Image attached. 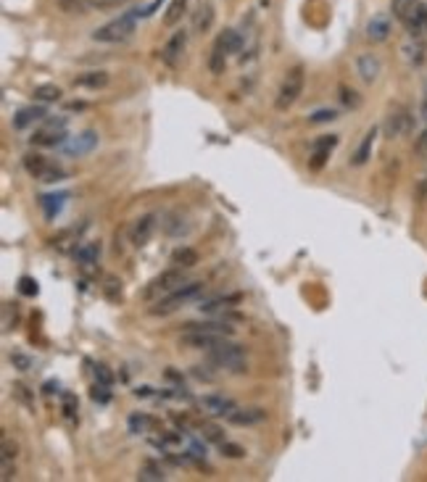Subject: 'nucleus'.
<instances>
[{"instance_id":"nucleus-53","label":"nucleus","mask_w":427,"mask_h":482,"mask_svg":"<svg viewBox=\"0 0 427 482\" xmlns=\"http://www.w3.org/2000/svg\"><path fill=\"white\" fill-rule=\"evenodd\" d=\"M3 482H9L11 477H16V466H11V461H3Z\"/></svg>"},{"instance_id":"nucleus-4","label":"nucleus","mask_w":427,"mask_h":482,"mask_svg":"<svg viewBox=\"0 0 427 482\" xmlns=\"http://www.w3.org/2000/svg\"><path fill=\"white\" fill-rule=\"evenodd\" d=\"M182 285H185V271L179 269V267H174V269L161 271L158 277L150 279L148 288L143 290V298H145V301H153V298L158 296H169V293H174V290L182 288Z\"/></svg>"},{"instance_id":"nucleus-3","label":"nucleus","mask_w":427,"mask_h":482,"mask_svg":"<svg viewBox=\"0 0 427 482\" xmlns=\"http://www.w3.org/2000/svg\"><path fill=\"white\" fill-rule=\"evenodd\" d=\"M204 282H185L182 288H177L174 293H169V296L158 298V303L153 308H150V314L153 316H167L172 314V311H177L179 306H185V303H190V301H195V298L204 293Z\"/></svg>"},{"instance_id":"nucleus-25","label":"nucleus","mask_w":427,"mask_h":482,"mask_svg":"<svg viewBox=\"0 0 427 482\" xmlns=\"http://www.w3.org/2000/svg\"><path fill=\"white\" fill-rule=\"evenodd\" d=\"M21 161H24V169H27V174L35 176V179H40V176H43V172L50 167V161H48L45 156H40V153H27V156L21 158Z\"/></svg>"},{"instance_id":"nucleus-11","label":"nucleus","mask_w":427,"mask_h":482,"mask_svg":"<svg viewBox=\"0 0 427 482\" xmlns=\"http://www.w3.org/2000/svg\"><path fill=\"white\" fill-rule=\"evenodd\" d=\"M335 145H338V135H325V138L316 140L314 153H311V158H309V169L319 172V169L325 167V161L330 158V153H333Z\"/></svg>"},{"instance_id":"nucleus-35","label":"nucleus","mask_w":427,"mask_h":482,"mask_svg":"<svg viewBox=\"0 0 427 482\" xmlns=\"http://www.w3.org/2000/svg\"><path fill=\"white\" fill-rule=\"evenodd\" d=\"M61 201H66V195H43V198H40V203H43V208H45L48 219H53V216L58 213Z\"/></svg>"},{"instance_id":"nucleus-54","label":"nucleus","mask_w":427,"mask_h":482,"mask_svg":"<svg viewBox=\"0 0 427 482\" xmlns=\"http://www.w3.org/2000/svg\"><path fill=\"white\" fill-rule=\"evenodd\" d=\"M419 116L427 121V82H425V93H422V106H419Z\"/></svg>"},{"instance_id":"nucleus-15","label":"nucleus","mask_w":427,"mask_h":482,"mask_svg":"<svg viewBox=\"0 0 427 482\" xmlns=\"http://www.w3.org/2000/svg\"><path fill=\"white\" fill-rule=\"evenodd\" d=\"M267 419V411L264 408H235L233 414L227 417L230 425H240V427H251V425H261Z\"/></svg>"},{"instance_id":"nucleus-30","label":"nucleus","mask_w":427,"mask_h":482,"mask_svg":"<svg viewBox=\"0 0 427 482\" xmlns=\"http://www.w3.org/2000/svg\"><path fill=\"white\" fill-rule=\"evenodd\" d=\"M35 101L40 103H56L61 101V87H56V84H40V87H35Z\"/></svg>"},{"instance_id":"nucleus-32","label":"nucleus","mask_w":427,"mask_h":482,"mask_svg":"<svg viewBox=\"0 0 427 482\" xmlns=\"http://www.w3.org/2000/svg\"><path fill=\"white\" fill-rule=\"evenodd\" d=\"M414 6H417V0H393V3H390V11H393V16L404 24L409 13L414 11Z\"/></svg>"},{"instance_id":"nucleus-43","label":"nucleus","mask_w":427,"mask_h":482,"mask_svg":"<svg viewBox=\"0 0 427 482\" xmlns=\"http://www.w3.org/2000/svg\"><path fill=\"white\" fill-rule=\"evenodd\" d=\"M219 448H222V456H227V459H243V456H245V448L238 443H227V440H224Z\"/></svg>"},{"instance_id":"nucleus-34","label":"nucleus","mask_w":427,"mask_h":482,"mask_svg":"<svg viewBox=\"0 0 427 482\" xmlns=\"http://www.w3.org/2000/svg\"><path fill=\"white\" fill-rule=\"evenodd\" d=\"M150 417H145V414H132L130 419H127V427H130L132 435H140V432H148L150 430Z\"/></svg>"},{"instance_id":"nucleus-22","label":"nucleus","mask_w":427,"mask_h":482,"mask_svg":"<svg viewBox=\"0 0 427 482\" xmlns=\"http://www.w3.org/2000/svg\"><path fill=\"white\" fill-rule=\"evenodd\" d=\"M375 138H377V127H372L367 135H364V140H362V145L356 148V153L351 156V164L353 167H362V164H367L370 161V156H372V145H375Z\"/></svg>"},{"instance_id":"nucleus-46","label":"nucleus","mask_w":427,"mask_h":482,"mask_svg":"<svg viewBox=\"0 0 427 482\" xmlns=\"http://www.w3.org/2000/svg\"><path fill=\"white\" fill-rule=\"evenodd\" d=\"M414 153H417L422 161H427V130L419 132L417 142H414Z\"/></svg>"},{"instance_id":"nucleus-7","label":"nucleus","mask_w":427,"mask_h":482,"mask_svg":"<svg viewBox=\"0 0 427 482\" xmlns=\"http://www.w3.org/2000/svg\"><path fill=\"white\" fill-rule=\"evenodd\" d=\"M98 132L95 130H84V132H79V135H74V138H69L61 145V153L64 156H69V158H79V156H87V153H93L95 148H98Z\"/></svg>"},{"instance_id":"nucleus-42","label":"nucleus","mask_w":427,"mask_h":482,"mask_svg":"<svg viewBox=\"0 0 427 482\" xmlns=\"http://www.w3.org/2000/svg\"><path fill=\"white\" fill-rule=\"evenodd\" d=\"M77 411H79V400L72 393H64V414L69 419H77Z\"/></svg>"},{"instance_id":"nucleus-33","label":"nucleus","mask_w":427,"mask_h":482,"mask_svg":"<svg viewBox=\"0 0 427 482\" xmlns=\"http://www.w3.org/2000/svg\"><path fill=\"white\" fill-rule=\"evenodd\" d=\"M187 3H190V0H172V3H169V11H167V16H164V21H167L169 27L182 19V13H185V9H187Z\"/></svg>"},{"instance_id":"nucleus-8","label":"nucleus","mask_w":427,"mask_h":482,"mask_svg":"<svg viewBox=\"0 0 427 482\" xmlns=\"http://www.w3.org/2000/svg\"><path fill=\"white\" fill-rule=\"evenodd\" d=\"M411 127H414L411 113H409L406 108H401V106L390 108L388 119H385V124H382V130H385V138H388V140L404 138V135H409V132H411Z\"/></svg>"},{"instance_id":"nucleus-23","label":"nucleus","mask_w":427,"mask_h":482,"mask_svg":"<svg viewBox=\"0 0 427 482\" xmlns=\"http://www.w3.org/2000/svg\"><path fill=\"white\" fill-rule=\"evenodd\" d=\"M425 53H427V47H425V43H422L419 38H411L406 45H404V58H406L411 66H422V64H425Z\"/></svg>"},{"instance_id":"nucleus-16","label":"nucleus","mask_w":427,"mask_h":482,"mask_svg":"<svg viewBox=\"0 0 427 482\" xmlns=\"http://www.w3.org/2000/svg\"><path fill=\"white\" fill-rule=\"evenodd\" d=\"M356 72H359V77H362L364 82H375L377 77H380L382 72V64L377 56H372V53H364V56H359V61H356Z\"/></svg>"},{"instance_id":"nucleus-56","label":"nucleus","mask_w":427,"mask_h":482,"mask_svg":"<svg viewBox=\"0 0 427 482\" xmlns=\"http://www.w3.org/2000/svg\"><path fill=\"white\" fill-rule=\"evenodd\" d=\"M150 390H153V388H138V390H135V396H138V398H148V396H153Z\"/></svg>"},{"instance_id":"nucleus-37","label":"nucleus","mask_w":427,"mask_h":482,"mask_svg":"<svg viewBox=\"0 0 427 482\" xmlns=\"http://www.w3.org/2000/svg\"><path fill=\"white\" fill-rule=\"evenodd\" d=\"M201 437H204V440H209V443L222 445L224 443V430L219 425H204V427H201Z\"/></svg>"},{"instance_id":"nucleus-5","label":"nucleus","mask_w":427,"mask_h":482,"mask_svg":"<svg viewBox=\"0 0 427 482\" xmlns=\"http://www.w3.org/2000/svg\"><path fill=\"white\" fill-rule=\"evenodd\" d=\"M69 135H66V119H48L40 130L32 132L29 142L40 148H61Z\"/></svg>"},{"instance_id":"nucleus-26","label":"nucleus","mask_w":427,"mask_h":482,"mask_svg":"<svg viewBox=\"0 0 427 482\" xmlns=\"http://www.w3.org/2000/svg\"><path fill=\"white\" fill-rule=\"evenodd\" d=\"M138 480H143V482H164V480H167V472H164V466H161V464L145 461L138 469Z\"/></svg>"},{"instance_id":"nucleus-51","label":"nucleus","mask_w":427,"mask_h":482,"mask_svg":"<svg viewBox=\"0 0 427 482\" xmlns=\"http://www.w3.org/2000/svg\"><path fill=\"white\" fill-rule=\"evenodd\" d=\"M209 366H193V377L201 382H214V374L211 371H206Z\"/></svg>"},{"instance_id":"nucleus-1","label":"nucleus","mask_w":427,"mask_h":482,"mask_svg":"<svg viewBox=\"0 0 427 482\" xmlns=\"http://www.w3.org/2000/svg\"><path fill=\"white\" fill-rule=\"evenodd\" d=\"M206 353H209V362H211L214 366H219V369H227V371H233V374H243V371H248V356H245V348L238 345V343H230L227 337Z\"/></svg>"},{"instance_id":"nucleus-20","label":"nucleus","mask_w":427,"mask_h":482,"mask_svg":"<svg viewBox=\"0 0 427 482\" xmlns=\"http://www.w3.org/2000/svg\"><path fill=\"white\" fill-rule=\"evenodd\" d=\"M74 259L79 267H93V264H98V259H101V242H82L79 248L74 251Z\"/></svg>"},{"instance_id":"nucleus-41","label":"nucleus","mask_w":427,"mask_h":482,"mask_svg":"<svg viewBox=\"0 0 427 482\" xmlns=\"http://www.w3.org/2000/svg\"><path fill=\"white\" fill-rule=\"evenodd\" d=\"M11 390H13V398L19 400V403H24V406H27V408H32V406H35V398L29 396V390L24 388V385H19V382H16V385H13V388H11Z\"/></svg>"},{"instance_id":"nucleus-10","label":"nucleus","mask_w":427,"mask_h":482,"mask_svg":"<svg viewBox=\"0 0 427 482\" xmlns=\"http://www.w3.org/2000/svg\"><path fill=\"white\" fill-rule=\"evenodd\" d=\"M156 227H158V216H156V213H145V216H140L138 222L132 224V230H130L132 245H145V242H150V237H153Z\"/></svg>"},{"instance_id":"nucleus-38","label":"nucleus","mask_w":427,"mask_h":482,"mask_svg":"<svg viewBox=\"0 0 427 482\" xmlns=\"http://www.w3.org/2000/svg\"><path fill=\"white\" fill-rule=\"evenodd\" d=\"M338 93H340V101H343L345 106H348V108H356V106L362 103L359 93H356V90H351L348 84H340V90H338Z\"/></svg>"},{"instance_id":"nucleus-17","label":"nucleus","mask_w":427,"mask_h":482,"mask_svg":"<svg viewBox=\"0 0 427 482\" xmlns=\"http://www.w3.org/2000/svg\"><path fill=\"white\" fill-rule=\"evenodd\" d=\"M390 38V19L385 13H377L372 16L370 24H367V40L370 43H385Z\"/></svg>"},{"instance_id":"nucleus-19","label":"nucleus","mask_w":427,"mask_h":482,"mask_svg":"<svg viewBox=\"0 0 427 482\" xmlns=\"http://www.w3.org/2000/svg\"><path fill=\"white\" fill-rule=\"evenodd\" d=\"M235 303H240V296L235 293V296H216V298H206V301H201V311L204 314H216V311H227L230 306H235Z\"/></svg>"},{"instance_id":"nucleus-18","label":"nucleus","mask_w":427,"mask_h":482,"mask_svg":"<svg viewBox=\"0 0 427 482\" xmlns=\"http://www.w3.org/2000/svg\"><path fill=\"white\" fill-rule=\"evenodd\" d=\"M161 230L167 232L169 237H182V235H187L190 232V224H187V219L182 216V213H167L164 219H161Z\"/></svg>"},{"instance_id":"nucleus-12","label":"nucleus","mask_w":427,"mask_h":482,"mask_svg":"<svg viewBox=\"0 0 427 482\" xmlns=\"http://www.w3.org/2000/svg\"><path fill=\"white\" fill-rule=\"evenodd\" d=\"M201 408H204L209 417H230L238 406H235V400L211 393V396H204V398H201Z\"/></svg>"},{"instance_id":"nucleus-27","label":"nucleus","mask_w":427,"mask_h":482,"mask_svg":"<svg viewBox=\"0 0 427 482\" xmlns=\"http://www.w3.org/2000/svg\"><path fill=\"white\" fill-rule=\"evenodd\" d=\"M172 264L179 267V269H193L195 264H198V251L182 245V248H177V251L172 253Z\"/></svg>"},{"instance_id":"nucleus-24","label":"nucleus","mask_w":427,"mask_h":482,"mask_svg":"<svg viewBox=\"0 0 427 482\" xmlns=\"http://www.w3.org/2000/svg\"><path fill=\"white\" fill-rule=\"evenodd\" d=\"M77 87H87V90H101L109 84V74L106 72H84V74L74 77Z\"/></svg>"},{"instance_id":"nucleus-45","label":"nucleus","mask_w":427,"mask_h":482,"mask_svg":"<svg viewBox=\"0 0 427 482\" xmlns=\"http://www.w3.org/2000/svg\"><path fill=\"white\" fill-rule=\"evenodd\" d=\"M19 293L21 296H38V282L32 277H21L19 279Z\"/></svg>"},{"instance_id":"nucleus-49","label":"nucleus","mask_w":427,"mask_h":482,"mask_svg":"<svg viewBox=\"0 0 427 482\" xmlns=\"http://www.w3.org/2000/svg\"><path fill=\"white\" fill-rule=\"evenodd\" d=\"M187 456H190V459H206V445L193 440V443L187 445Z\"/></svg>"},{"instance_id":"nucleus-50","label":"nucleus","mask_w":427,"mask_h":482,"mask_svg":"<svg viewBox=\"0 0 427 482\" xmlns=\"http://www.w3.org/2000/svg\"><path fill=\"white\" fill-rule=\"evenodd\" d=\"M11 459H16V443L3 437V461H11Z\"/></svg>"},{"instance_id":"nucleus-29","label":"nucleus","mask_w":427,"mask_h":482,"mask_svg":"<svg viewBox=\"0 0 427 482\" xmlns=\"http://www.w3.org/2000/svg\"><path fill=\"white\" fill-rule=\"evenodd\" d=\"M56 6L64 13H90V11H95L93 0H56Z\"/></svg>"},{"instance_id":"nucleus-9","label":"nucleus","mask_w":427,"mask_h":482,"mask_svg":"<svg viewBox=\"0 0 427 482\" xmlns=\"http://www.w3.org/2000/svg\"><path fill=\"white\" fill-rule=\"evenodd\" d=\"M222 340L224 335L209 332V330H187L185 335H179V345L193 348V351H211L214 345H219Z\"/></svg>"},{"instance_id":"nucleus-13","label":"nucleus","mask_w":427,"mask_h":482,"mask_svg":"<svg viewBox=\"0 0 427 482\" xmlns=\"http://www.w3.org/2000/svg\"><path fill=\"white\" fill-rule=\"evenodd\" d=\"M185 45H187V32H185V29H179V32H174V35L169 38V43L164 45V50H161L164 64L177 66V61H179V58H182V53H185Z\"/></svg>"},{"instance_id":"nucleus-55","label":"nucleus","mask_w":427,"mask_h":482,"mask_svg":"<svg viewBox=\"0 0 427 482\" xmlns=\"http://www.w3.org/2000/svg\"><path fill=\"white\" fill-rule=\"evenodd\" d=\"M66 108H69V111H84V108H87V103H79V101H74V103H69V106H66Z\"/></svg>"},{"instance_id":"nucleus-47","label":"nucleus","mask_w":427,"mask_h":482,"mask_svg":"<svg viewBox=\"0 0 427 482\" xmlns=\"http://www.w3.org/2000/svg\"><path fill=\"white\" fill-rule=\"evenodd\" d=\"M124 3H130V0H93L95 11H111V9H119Z\"/></svg>"},{"instance_id":"nucleus-21","label":"nucleus","mask_w":427,"mask_h":482,"mask_svg":"<svg viewBox=\"0 0 427 482\" xmlns=\"http://www.w3.org/2000/svg\"><path fill=\"white\" fill-rule=\"evenodd\" d=\"M45 116V108L43 106H27V108H21L16 116H13V130H27L29 124H35Z\"/></svg>"},{"instance_id":"nucleus-48","label":"nucleus","mask_w":427,"mask_h":482,"mask_svg":"<svg viewBox=\"0 0 427 482\" xmlns=\"http://www.w3.org/2000/svg\"><path fill=\"white\" fill-rule=\"evenodd\" d=\"M95 380L103 382V385H111V382H113V374L109 371V366H103V364H98V366H95Z\"/></svg>"},{"instance_id":"nucleus-14","label":"nucleus","mask_w":427,"mask_h":482,"mask_svg":"<svg viewBox=\"0 0 427 482\" xmlns=\"http://www.w3.org/2000/svg\"><path fill=\"white\" fill-rule=\"evenodd\" d=\"M404 27H406V32L411 35V38H425L427 35V6L425 3H417L414 6V11L406 16V21H404Z\"/></svg>"},{"instance_id":"nucleus-40","label":"nucleus","mask_w":427,"mask_h":482,"mask_svg":"<svg viewBox=\"0 0 427 482\" xmlns=\"http://www.w3.org/2000/svg\"><path fill=\"white\" fill-rule=\"evenodd\" d=\"M111 385H103V382H98V385H93V390H90V396H93L95 403H109L111 400Z\"/></svg>"},{"instance_id":"nucleus-6","label":"nucleus","mask_w":427,"mask_h":482,"mask_svg":"<svg viewBox=\"0 0 427 482\" xmlns=\"http://www.w3.org/2000/svg\"><path fill=\"white\" fill-rule=\"evenodd\" d=\"M301 93H304V66H293L288 72V77H285L282 87H279L274 108H277V111H288L290 106L298 101Z\"/></svg>"},{"instance_id":"nucleus-2","label":"nucleus","mask_w":427,"mask_h":482,"mask_svg":"<svg viewBox=\"0 0 427 482\" xmlns=\"http://www.w3.org/2000/svg\"><path fill=\"white\" fill-rule=\"evenodd\" d=\"M135 27H138V19H135V13L127 11V13H121L119 19L109 21V24H103L93 32V40L95 43H127V40L135 35Z\"/></svg>"},{"instance_id":"nucleus-36","label":"nucleus","mask_w":427,"mask_h":482,"mask_svg":"<svg viewBox=\"0 0 427 482\" xmlns=\"http://www.w3.org/2000/svg\"><path fill=\"white\" fill-rule=\"evenodd\" d=\"M224 66H227V53H224L222 47L214 45V53H211V58H209L211 74H224Z\"/></svg>"},{"instance_id":"nucleus-52","label":"nucleus","mask_w":427,"mask_h":482,"mask_svg":"<svg viewBox=\"0 0 427 482\" xmlns=\"http://www.w3.org/2000/svg\"><path fill=\"white\" fill-rule=\"evenodd\" d=\"M116 290H121V282H116L113 277L106 279V293H109V298H116Z\"/></svg>"},{"instance_id":"nucleus-44","label":"nucleus","mask_w":427,"mask_h":482,"mask_svg":"<svg viewBox=\"0 0 427 482\" xmlns=\"http://www.w3.org/2000/svg\"><path fill=\"white\" fill-rule=\"evenodd\" d=\"M11 364H13V369H19V371L32 369V359H29L27 353H11Z\"/></svg>"},{"instance_id":"nucleus-31","label":"nucleus","mask_w":427,"mask_h":482,"mask_svg":"<svg viewBox=\"0 0 427 482\" xmlns=\"http://www.w3.org/2000/svg\"><path fill=\"white\" fill-rule=\"evenodd\" d=\"M211 24H214V9L211 6H201L198 13H195V19H193L195 32H209Z\"/></svg>"},{"instance_id":"nucleus-28","label":"nucleus","mask_w":427,"mask_h":482,"mask_svg":"<svg viewBox=\"0 0 427 482\" xmlns=\"http://www.w3.org/2000/svg\"><path fill=\"white\" fill-rule=\"evenodd\" d=\"M240 45H243V40H240V35H238L235 29H224L222 35L216 38V47H222L224 53H238V50H240Z\"/></svg>"},{"instance_id":"nucleus-39","label":"nucleus","mask_w":427,"mask_h":482,"mask_svg":"<svg viewBox=\"0 0 427 482\" xmlns=\"http://www.w3.org/2000/svg\"><path fill=\"white\" fill-rule=\"evenodd\" d=\"M335 119H338V111H335V108H319V111H314L309 116L311 124H327V121H335Z\"/></svg>"}]
</instances>
